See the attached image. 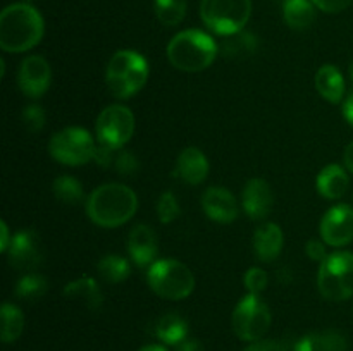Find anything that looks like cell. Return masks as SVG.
<instances>
[{
	"mask_svg": "<svg viewBox=\"0 0 353 351\" xmlns=\"http://www.w3.org/2000/svg\"><path fill=\"white\" fill-rule=\"evenodd\" d=\"M43 31V17L30 3H10L0 14V48L3 52L31 50L41 41Z\"/></svg>",
	"mask_w": 353,
	"mask_h": 351,
	"instance_id": "6da1fadb",
	"label": "cell"
},
{
	"mask_svg": "<svg viewBox=\"0 0 353 351\" xmlns=\"http://www.w3.org/2000/svg\"><path fill=\"white\" fill-rule=\"evenodd\" d=\"M138 210V196L130 186L107 182L93 189L86 200L90 220L100 227H119L126 224Z\"/></svg>",
	"mask_w": 353,
	"mask_h": 351,
	"instance_id": "7a4b0ae2",
	"label": "cell"
},
{
	"mask_svg": "<svg viewBox=\"0 0 353 351\" xmlns=\"http://www.w3.org/2000/svg\"><path fill=\"white\" fill-rule=\"evenodd\" d=\"M217 54L219 45L202 30L179 31L168 45L169 62L185 72H200L210 67Z\"/></svg>",
	"mask_w": 353,
	"mask_h": 351,
	"instance_id": "3957f363",
	"label": "cell"
},
{
	"mask_svg": "<svg viewBox=\"0 0 353 351\" xmlns=\"http://www.w3.org/2000/svg\"><path fill=\"white\" fill-rule=\"evenodd\" d=\"M147 58L137 50H117L105 67V83L116 98L126 100L137 95L148 79Z\"/></svg>",
	"mask_w": 353,
	"mask_h": 351,
	"instance_id": "277c9868",
	"label": "cell"
},
{
	"mask_svg": "<svg viewBox=\"0 0 353 351\" xmlns=\"http://www.w3.org/2000/svg\"><path fill=\"white\" fill-rule=\"evenodd\" d=\"M147 282L155 295L171 301L188 298L195 289L193 272L174 258L155 260L147 270Z\"/></svg>",
	"mask_w": 353,
	"mask_h": 351,
	"instance_id": "5b68a950",
	"label": "cell"
},
{
	"mask_svg": "<svg viewBox=\"0 0 353 351\" xmlns=\"http://www.w3.org/2000/svg\"><path fill=\"white\" fill-rule=\"evenodd\" d=\"M252 16V0H202L200 17L219 36L240 33Z\"/></svg>",
	"mask_w": 353,
	"mask_h": 351,
	"instance_id": "8992f818",
	"label": "cell"
},
{
	"mask_svg": "<svg viewBox=\"0 0 353 351\" xmlns=\"http://www.w3.org/2000/svg\"><path fill=\"white\" fill-rule=\"evenodd\" d=\"M317 288L330 301H345L353 296V253L334 251L321 262Z\"/></svg>",
	"mask_w": 353,
	"mask_h": 351,
	"instance_id": "52a82bcc",
	"label": "cell"
},
{
	"mask_svg": "<svg viewBox=\"0 0 353 351\" xmlns=\"http://www.w3.org/2000/svg\"><path fill=\"white\" fill-rule=\"evenodd\" d=\"M97 145L92 134L83 127H64L48 141V151L59 164L78 167L93 160Z\"/></svg>",
	"mask_w": 353,
	"mask_h": 351,
	"instance_id": "ba28073f",
	"label": "cell"
},
{
	"mask_svg": "<svg viewBox=\"0 0 353 351\" xmlns=\"http://www.w3.org/2000/svg\"><path fill=\"white\" fill-rule=\"evenodd\" d=\"M271 320L272 317L268 303L261 298V295L248 292L233 310L231 323H233L234 334L241 341L255 343V341H261L262 336L268 332Z\"/></svg>",
	"mask_w": 353,
	"mask_h": 351,
	"instance_id": "9c48e42d",
	"label": "cell"
},
{
	"mask_svg": "<svg viewBox=\"0 0 353 351\" xmlns=\"http://www.w3.org/2000/svg\"><path fill=\"white\" fill-rule=\"evenodd\" d=\"M134 116L128 107L124 105H109L99 114L95 123L97 138L100 145L119 150L134 133Z\"/></svg>",
	"mask_w": 353,
	"mask_h": 351,
	"instance_id": "30bf717a",
	"label": "cell"
},
{
	"mask_svg": "<svg viewBox=\"0 0 353 351\" xmlns=\"http://www.w3.org/2000/svg\"><path fill=\"white\" fill-rule=\"evenodd\" d=\"M7 258L10 267L17 270L33 272L43 262V250L38 240L37 233L31 229H21L12 236L9 248H7Z\"/></svg>",
	"mask_w": 353,
	"mask_h": 351,
	"instance_id": "8fae6325",
	"label": "cell"
},
{
	"mask_svg": "<svg viewBox=\"0 0 353 351\" xmlns=\"http://www.w3.org/2000/svg\"><path fill=\"white\" fill-rule=\"evenodd\" d=\"M321 237L333 248L347 246L353 241V209L347 203H338L324 213L321 220Z\"/></svg>",
	"mask_w": 353,
	"mask_h": 351,
	"instance_id": "7c38bea8",
	"label": "cell"
},
{
	"mask_svg": "<svg viewBox=\"0 0 353 351\" xmlns=\"http://www.w3.org/2000/svg\"><path fill=\"white\" fill-rule=\"evenodd\" d=\"M17 85L30 98H41L52 85L50 64L41 55H30L21 62Z\"/></svg>",
	"mask_w": 353,
	"mask_h": 351,
	"instance_id": "4fadbf2b",
	"label": "cell"
},
{
	"mask_svg": "<svg viewBox=\"0 0 353 351\" xmlns=\"http://www.w3.org/2000/svg\"><path fill=\"white\" fill-rule=\"evenodd\" d=\"M241 205L247 215L254 220H264L274 206L272 188L265 179L254 178L245 184L241 193Z\"/></svg>",
	"mask_w": 353,
	"mask_h": 351,
	"instance_id": "5bb4252c",
	"label": "cell"
},
{
	"mask_svg": "<svg viewBox=\"0 0 353 351\" xmlns=\"http://www.w3.org/2000/svg\"><path fill=\"white\" fill-rule=\"evenodd\" d=\"M202 210L217 224H230L238 219V203L233 193L223 186H210L202 195Z\"/></svg>",
	"mask_w": 353,
	"mask_h": 351,
	"instance_id": "9a60e30c",
	"label": "cell"
},
{
	"mask_svg": "<svg viewBox=\"0 0 353 351\" xmlns=\"http://www.w3.org/2000/svg\"><path fill=\"white\" fill-rule=\"evenodd\" d=\"M128 251L138 267H150L159 255L155 231L147 224H137L128 236Z\"/></svg>",
	"mask_w": 353,
	"mask_h": 351,
	"instance_id": "2e32d148",
	"label": "cell"
},
{
	"mask_svg": "<svg viewBox=\"0 0 353 351\" xmlns=\"http://www.w3.org/2000/svg\"><path fill=\"white\" fill-rule=\"evenodd\" d=\"M207 174H209V160L205 153L196 147H186L176 160V178L185 181L186 184L196 186L205 181Z\"/></svg>",
	"mask_w": 353,
	"mask_h": 351,
	"instance_id": "e0dca14e",
	"label": "cell"
},
{
	"mask_svg": "<svg viewBox=\"0 0 353 351\" xmlns=\"http://www.w3.org/2000/svg\"><path fill=\"white\" fill-rule=\"evenodd\" d=\"M285 236L278 224L265 222L257 227L254 234V251L255 257L261 262L271 264L281 255Z\"/></svg>",
	"mask_w": 353,
	"mask_h": 351,
	"instance_id": "ac0fdd59",
	"label": "cell"
},
{
	"mask_svg": "<svg viewBox=\"0 0 353 351\" xmlns=\"http://www.w3.org/2000/svg\"><path fill=\"white\" fill-rule=\"evenodd\" d=\"M293 351H348V339L334 329L310 332L296 341Z\"/></svg>",
	"mask_w": 353,
	"mask_h": 351,
	"instance_id": "d6986e66",
	"label": "cell"
},
{
	"mask_svg": "<svg viewBox=\"0 0 353 351\" xmlns=\"http://www.w3.org/2000/svg\"><path fill=\"white\" fill-rule=\"evenodd\" d=\"M316 186L319 195L326 200H340L341 196H345V193L348 191V186H350L348 172L338 164L326 165L317 176Z\"/></svg>",
	"mask_w": 353,
	"mask_h": 351,
	"instance_id": "ffe728a7",
	"label": "cell"
},
{
	"mask_svg": "<svg viewBox=\"0 0 353 351\" xmlns=\"http://www.w3.org/2000/svg\"><path fill=\"white\" fill-rule=\"evenodd\" d=\"M64 296L83 303L92 312H99L103 305L102 289H100L99 282L93 277H81L65 284Z\"/></svg>",
	"mask_w": 353,
	"mask_h": 351,
	"instance_id": "44dd1931",
	"label": "cell"
},
{
	"mask_svg": "<svg viewBox=\"0 0 353 351\" xmlns=\"http://www.w3.org/2000/svg\"><path fill=\"white\" fill-rule=\"evenodd\" d=\"M316 89L330 103H340L345 96V79L340 69L333 64H324L316 74Z\"/></svg>",
	"mask_w": 353,
	"mask_h": 351,
	"instance_id": "7402d4cb",
	"label": "cell"
},
{
	"mask_svg": "<svg viewBox=\"0 0 353 351\" xmlns=\"http://www.w3.org/2000/svg\"><path fill=\"white\" fill-rule=\"evenodd\" d=\"M155 336L169 346H178L188 337V323L178 313H165L155 323Z\"/></svg>",
	"mask_w": 353,
	"mask_h": 351,
	"instance_id": "603a6c76",
	"label": "cell"
},
{
	"mask_svg": "<svg viewBox=\"0 0 353 351\" xmlns=\"http://www.w3.org/2000/svg\"><path fill=\"white\" fill-rule=\"evenodd\" d=\"M283 17H285V23L293 30H305L316 17V6L312 0H285Z\"/></svg>",
	"mask_w": 353,
	"mask_h": 351,
	"instance_id": "cb8c5ba5",
	"label": "cell"
},
{
	"mask_svg": "<svg viewBox=\"0 0 353 351\" xmlns=\"http://www.w3.org/2000/svg\"><path fill=\"white\" fill-rule=\"evenodd\" d=\"M99 275L109 284H119L126 281L131 274V265L121 255H105L102 260L97 264Z\"/></svg>",
	"mask_w": 353,
	"mask_h": 351,
	"instance_id": "d4e9b609",
	"label": "cell"
},
{
	"mask_svg": "<svg viewBox=\"0 0 353 351\" xmlns=\"http://www.w3.org/2000/svg\"><path fill=\"white\" fill-rule=\"evenodd\" d=\"M223 38L224 40L219 48L223 52V55H226L230 58L248 57V55H252L257 50V40H255V36L252 33L240 31V33H234Z\"/></svg>",
	"mask_w": 353,
	"mask_h": 351,
	"instance_id": "484cf974",
	"label": "cell"
},
{
	"mask_svg": "<svg viewBox=\"0 0 353 351\" xmlns=\"http://www.w3.org/2000/svg\"><path fill=\"white\" fill-rule=\"evenodd\" d=\"M0 317H2V337L3 343H14L19 339V336L24 330V315L16 305L12 303H3L2 310H0Z\"/></svg>",
	"mask_w": 353,
	"mask_h": 351,
	"instance_id": "4316f807",
	"label": "cell"
},
{
	"mask_svg": "<svg viewBox=\"0 0 353 351\" xmlns=\"http://www.w3.org/2000/svg\"><path fill=\"white\" fill-rule=\"evenodd\" d=\"M52 188H54L55 198L65 205H78L85 200V189H83L81 182L71 176H59Z\"/></svg>",
	"mask_w": 353,
	"mask_h": 351,
	"instance_id": "83f0119b",
	"label": "cell"
},
{
	"mask_svg": "<svg viewBox=\"0 0 353 351\" xmlns=\"http://www.w3.org/2000/svg\"><path fill=\"white\" fill-rule=\"evenodd\" d=\"M47 289L48 282L43 275L37 274V272H28L17 281L16 296L24 301H34V299L41 298L47 292Z\"/></svg>",
	"mask_w": 353,
	"mask_h": 351,
	"instance_id": "f1b7e54d",
	"label": "cell"
},
{
	"mask_svg": "<svg viewBox=\"0 0 353 351\" xmlns=\"http://www.w3.org/2000/svg\"><path fill=\"white\" fill-rule=\"evenodd\" d=\"M186 0H154L155 16L164 26H176L186 16Z\"/></svg>",
	"mask_w": 353,
	"mask_h": 351,
	"instance_id": "f546056e",
	"label": "cell"
},
{
	"mask_svg": "<svg viewBox=\"0 0 353 351\" xmlns=\"http://www.w3.org/2000/svg\"><path fill=\"white\" fill-rule=\"evenodd\" d=\"M179 213H181V209H179L178 198H176L171 191L162 193L161 198H159L157 202L159 220H161L162 224H171L178 219Z\"/></svg>",
	"mask_w": 353,
	"mask_h": 351,
	"instance_id": "4dcf8cb0",
	"label": "cell"
},
{
	"mask_svg": "<svg viewBox=\"0 0 353 351\" xmlns=\"http://www.w3.org/2000/svg\"><path fill=\"white\" fill-rule=\"evenodd\" d=\"M21 119H23L24 127H26L30 133H38V131L43 129L45 126V110L41 109L40 105L33 103V105H26L23 109V114H21Z\"/></svg>",
	"mask_w": 353,
	"mask_h": 351,
	"instance_id": "1f68e13d",
	"label": "cell"
},
{
	"mask_svg": "<svg viewBox=\"0 0 353 351\" xmlns=\"http://www.w3.org/2000/svg\"><path fill=\"white\" fill-rule=\"evenodd\" d=\"M112 167L116 169L119 174L130 176L131 178V176L140 169V164H138V158L134 157L131 151L119 148V150H116V155H114Z\"/></svg>",
	"mask_w": 353,
	"mask_h": 351,
	"instance_id": "d6a6232c",
	"label": "cell"
},
{
	"mask_svg": "<svg viewBox=\"0 0 353 351\" xmlns=\"http://www.w3.org/2000/svg\"><path fill=\"white\" fill-rule=\"evenodd\" d=\"M268 282L269 277L262 268L252 267L245 272L243 284L245 288H247V291L252 292V295H261V292L268 288Z\"/></svg>",
	"mask_w": 353,
	"mask_h": 351,
	"instance_id": "836d02e7",
	"label": "cell"
},
{
	"mask_svg": "<svg viewBox=\"0 0 353 351\" xmlns=\"http://www.w3.org/2000/svg\"><path fill=\"white\" fill-rule=\"evenodd\" d=\"M353 0H312L314 6L327 14H338L352 6Z\"/></svg>",
	"mask_w": 353,
	"mask_h": 351,
	"instance_id": "e575fe53",
	"label": "cell"
},
{
	"mask_svg": "<svg viewBox=\"0 0 353 351\" xmlns=\"http://www.w3.org/2000/svg\"><path fill=\"white\" fill-rule=\"evenodd\" d=\"M307 255L312 262H324L327 257V251H326V243L319 240H309L305 246Z\"/></svg>",
	"mask_w": 353,
	"mask_h": 351,
	"instance_id": "d590c367",
	"label": "cell"
},
{
	"mask_svg": "<svg viewBox=\"0 0 353 351\" xmlns=\"http://www.w3.org/2000/svg\"><path fill=\"white\" fill-rule=\"evenodd\" d=\"M243 351H288V348H286L283 343H279V341L261 339L248 344Z\"/></svg>",
	"mask_w": 353,
	"mask_h": 351,
	"instance_id": "8d00e7d4",
	"label": "cell"
},
{
	"mask_svg": "<svg viewBox=\"0 0 353 351\" xmlns=\"http://www.w3.org/2000/svg\"><path fill=\"white\" fill-rule=\"evenodd\" d=\"M176 351H203L202 343L199 339H192V337H186L183 343H179L176 346Z\"/></svg>",
	"mask_w": 353,
	"mask_h": 351,
	"instance_id": "74e56055",
	"label": "cell"
},
{
	"mask_svg": "<svg viewBox=\"0 0 353 351\" xmlns=\"http://www.w3.org/2000/svg\"><path fill=\"white\" fill-rule=\"evenodd\" d=\"M10 241H12V237H10V233H9V226H7L6 220H2L0 222V250L6 253L7 248H9Z\"/></svg>",
	"mask_w": 353,
	"mask_h": 351,
	"instance_id": "f35d334b",
	"label": "cell"
},
{
	"mask_svg": "<svg viewBox=\"0 0 353 351\" xmlns=\"http://www.w3.org/2000/svg\"><path fill=\"white\" fill-rule=\"evenodd\" d=\"M343 117L348 124L353 127V93L350 96H347L343 103Z\"/></svg>",
	"mask_w": 353,
	"mask_h": 351,
	"instance_id": "ab89813d",
	"label": "cell"
},
{
	"mask_svg": "<svg viewBox=\"0 0 353 351\" xmlns=\"http://www.w3.org/2000/svg\"><path fill=\"white\" fill-rule=\"evenodd\" d=\"M343 162H345V167L347 171L353 174V141L345 148V153H343Z\"/></svg>",
	"mask_w": 353,
	"mask_h": 351,
	"instance_id": "60d3db41",
	"label": "cell"
},
{
	"mask_svg": "<svg viewBox=\"0 0 353 351\" xmlns=\"http://www.w3.org/2000/svg\"><path fill=\"white\" fill-rule=\"evenodd\" d=\"M138 351H168V350H165L164 346H161V344H148V346H143Z\"/></svg>",
	"mask_w": 353,
	"mask_h": 351,
	"instance_id": "b9f144b4",
	"label": "cell"
},
{
	"mask_svg": "<svg viewBox=\"0 0 353 351\" xmlns=\"http://www.w3.org/2000/svg\"><path fill=\"white\" fill-rule=\"evenodd\" d=\"M350 78H352V81H353V62L350 64Z\"/></svg>",
	"mask_w": 353,
	"mask_h": 351,
	"instance_id": "7bdbcfd3",
	"label": "cell"
}]
</instances>
